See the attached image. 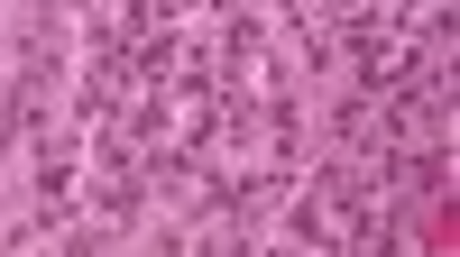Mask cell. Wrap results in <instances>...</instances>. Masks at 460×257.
Listing matches in <instances>:
<instances>
[{
    "mask_svg": "<svg viewBox=\"0 0 460 257\" xmlns=\"http://www.w3.org/2000/svg\"><path fill=\"white\" fill-rule=\"evenodd\" d=\"M387 147H460V83H405L377 101Z\"/></svg>",
    "mask_w": 460,
    "mask_h": 257,
    "instance_id": "7a4b0ae2",
    "label": "cell"
},
{
    "mask_svg": "<svg viewBox=\"0 0 460 257\" xmlns=\"http://www.w3.org/2000/svg\"><path fill=\"white\" fill-rule=\"evenodd\" d=\"M0 56L10 64H74V0H0Z\"/></svg>",
    "mask_w": 460,
    "mask_h": 257,
    "instance_id": "6da1fadb",
    "label": "cell"
}]
</instances>
